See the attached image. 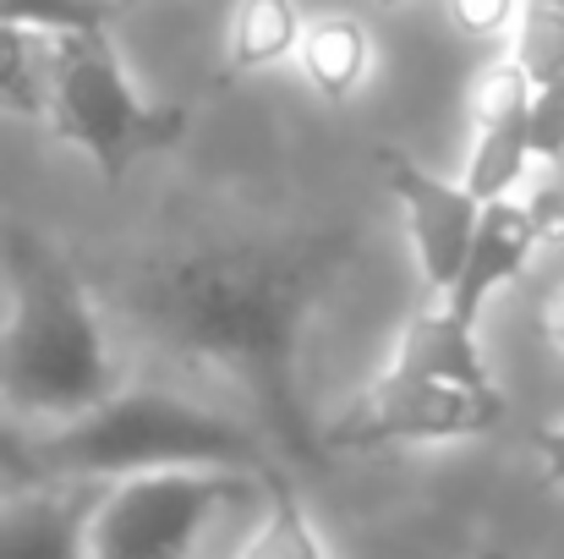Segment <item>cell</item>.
<instances>
[{
	"label": "cell",
	"mask_w": 564,
	"mask_h": 559,
	"mask_svg": "<svg viewBox=\"0 0 564 559\" xmlns=\"http://www.w3.org/2000/svg\"><path fill=\"white\" fill-rule=\"evenodd\" d=\"M449 17L466 39H499L510 22H521L516 0H449Z\"/></svg>",
	"instance_id": "cell-19"
},
{
	"label": "cell",
	"mask_w": 564,
	"mask_h": 559,
	"mask_svg": "<svg viewBox=\"0 0 564 559\" xmlns=\"http://www.w3.org/2000/svg\"><path fill=\"white\" fill-rule=\"evenodd\" d=\"M527 208H532L538 241H564V192L560 186H543L538 197H527Z\"/></svg>",
	"instance_id": "cell-21"
},
{
	"label": "cell",
	"mask_w": 564,
	"mask_h": 559,
	"mask_svg": "<svg viewBox=\"0 0 564 559\" xmlns=\"http://www.w3.org/2000/svg\"><path fill=\"white\" fill-rule=\"evenodd\" d=\"M538 455H543V483L549 488H560L564 483V422H554V428H538Z\"/></svg>",
	"instance_id": "cell-22"
},
{
	"label": "cell",
	"mask_w": 564,
	"mask_h": 559,
	"mask_svg": "<svg viewBox=\"0 0 564 559\" xmlns=\"http://www.w3.org/2000/svg\"><path fill=\"white\" fill-rule=\"evenodd\" d=\"M378 6H411V0H378Z\"/></svg>",
	"instance_id": "cell-25"
},
{
	"label": "cell",
	"mask_w": 564,
	"mask_h": 559,
	"mask_svg": "<svg viewBox=\"0 0 564 559\" xmlns=\"http://www.w3.org/2000/svg\"><path fill=\"white\" fill-rule=\"evenodd\" d=\"M510 61L527 72L532 88L564 83V0H527L521 6Z\"/></svg>",
	"instance_id": "cell-16"
},
{
	"label": "cell",
	"mask_w": 564,
	"mask_h": 559,
	"mask_svg": "<svg viewBox=\"0 0 564 559\" xmlns=\"http://www.w3.org/2000/svg\"><path fill=\"white\" fill-rule=\"evenodd\" d=\"M302 72L307 83L324 94V99H351L368 77V61H373V44H368V28L357 17H318L307 33H302Z\"/></svg>",
	"instance_id": "cell-12"
},
{
	"label": "cell",
	"mask_w": 564,
	"mask_h": 559,
	"mask_svg": "<svg viewBox=\"0 0 564 559\" xmlns=\"http://www.w3.org/2000/svg\"><path fill=\"white\" fill-rule=\"evenodd\" d=\"M99 494L88 483L33 488L17 505H0V559H88V522Z\"/></svg>",
	"instance_id": "cell-10"
},
{
	"label": "cell",
	"mask_w": 564,
	"mask_h": 559,
	"mask_svg": "<svg viewBox=\"0 0 564 559\" xmlns=\"http://www.w3.org/2000/svg\"><path fill=\"white\" fill-rule=\"evenodd\" d=\"M510 417L499 384L471 389L449 378H416V373H383L373 389H362L335 422H324V455L335 450H383V444H438V439H471Z\"/></svg>",
	"instance_id": "cell-6"
},
{
	"label": "cell",
	"mask_w": 564,
	"mask_h": 559,
	"mask_svg": "<svg viewBox=\"0 0 564 559\" xmlns=\"http://www.w3.org/2000/svg\"><path fill=\"white\" fill-rule=\"evenodd\" d=\"M527 116H532V83L516 61H499L477 88V116H471L477 132H471V160H466V192L482 208L510 197L521 171L532 165Z\"/></svg>",
	"instance_id": "cell-8"
},
{
	"label": "cell",
	"mask_w": 564,
	"mask_h": 559,
	"mask_svg": "<svg viewBox=\"0 0 564 559\" xmlns=\"http://www.w3.org/2000/svg\"><path fill=\"white\" fill-rule=\"evenodd\" d=\"M263 483H269V516H263V527L247 538V549L236 559H329L318 533H313V522H307L302 494L291 488V477L269 466Z\"/></svg>",
	"instance_id": "cell-15"
},
{
	"label": "cell",
	"mask_w": 564,
	"mask_h": 559,
	"mask_svg": "<svg viewBox=\"0 0 564 559\" xmlns=\"http://www.w3.org/2000/svg\"><path fill=\"white\" fill-rule=\"evenodd\" d=\"M378 165H383V182H389L400 214H405V230H411L422 280L438 297H449V286L460 280V269L471 258V236H477L482 203L466 192V182H444V176L422 171L400 149H378Z\"/></svg>",
	"instance_id": "cell-7"
},
{
	"label": "cell",
	"mask_w": 564,
	"mask_h": 559,
	"mask_svg": "<svg viewBox=\"0 0 564 559\" xmlns=\"http://www.w3.org/2000/svg\"><path fill=\"white\" fill-rule=\"evenodd\" d=\"M302 17L296 0H241L236 22H230V50H225V77H247L263 72L274 61H285L291 50H302Z\"/></svg>",
	"instance_id": "cell-13"
},
{
	"label": "cell",
	"mask_w": 564,
	"mask_h": 559,
	"mask_svg": "<svg viewBox=\"0 0 564 559\" xmlns=\"http://www.w3.org/2000/svg\"><path fill=\"white\" fill-rule=\"evenodd\" d=\"M527 143H532V160H543V165H564V83L532 88Z\"/></svg>",
	"instance_id": "cell-18"
},
{
	"label": "cell",
	"mask_w": 564,
	"mask_h": 559,
	"mask_svg": "<svg viewBox=\"0 0 564 559\" xmlns=\"http://www.w3.org/2000/svg\"><path fill=\"white\" fill-rule=\"evenodd\" d=\"M50 66H55V39L50 33L0 28V110L50 116Z\"/></svg>",
	"instance_id": "cell-14"
},
{
	"label": "cell",
	"mask_w": 564,
	"mask_h": 559,
	"mask_svg": "<svg viewBox=\"0 0 564 559\" xmlns=\"http://www.w3.org/2000/svg\"><path fill=\"white\" fill-rule=\"evenodd\" d=\"M0 252L11 286V313L0 324V406L66 428L116 400L121 368L72 258L22 225L0 236Z\"/></svg>",
	"instance_id": "cell-2"
},
{
	"label": "cell",
	"mask_w": 564,
	"mask_h": 559,
	"mask_svg": "<svg viewBox=\"0 0 564 559\" xmlns=\"http://www.w3.org/2000/svg\"><path fill=\"white\" fill-rule=\"evenodd\" d=\"M39 466L72 483L143 477V472H258V477L269 472L252 433L171 389H121L99 411L44 439Z\"/></svg>",
	"instance_id": "cell-3"
},
{
	"label": "cell",
	"mask_w": 564,
	"mask_h": 559,
	"mask_svg": "<svg viewBox=\"0 0 564 559\" xmlns=\"http://www.w3.org/2000/svg\"><path fill=\"white\" fill-rule=\"evenodd\" d=\"M477 559H510V555H499V549H482V555H477Z\"/></svg>",
	"instance_id": "cell-24"
},
{
	"label": "cell",
	"mask_w": 564,
	"mask_h": 559,
	"mask_svg": "<svg viewBox=\"0 0 564 559\" xmlns=\"http://www.w3.org/2000/svg\"><path fill=\"white\" fill-rule=\"evenodd\" d=\"M543 324H549V335H554V346H560V352H564V291H560V297H554V302H549V319H543Z\"/></svg>",
	"instance_id": "cell-23"
},
{
	"label": "cell",
	"mask_w": 564,
	"mask_h": 559,
	"mask_svg": "<svg viewBox=\"0 0 564 559\" xmlns=\"http://www.w3.org/2000/svg\"><path fill=\"white\" fill-rule=\"evenodd\" d=\"M132 0H0V28H28V33H105L110 17H121Z\"/></svg>",
	"instance_id": "cell-17"
},
{
	"label": "cell",
	"mask_w": 564,
	"mask_h": 559,
	"mask_svg": "<svg viewBox=\"0 0 564 559\" xmlns=\"http://www.w3.org/2000/svg\"><path fill=\"white\" fill-rule=\"evenodd\" d=\"M357 247L351 225L182 241L138 264L121 313L171 357L236 384L291 455L318 461L324 428L302 406L296 346Z\"/></svg>",
	"instance_id": "cell-1"
},
{
	"label": "cell",
	"mask_w": 564,
	"mask_h": 559,
	"mask_svg": "<svg viewBox=\"0 0 564 559\" xmlns=\"http://www.w3.org/2000/svg\"><path fill=\"white\" fill-rule=\"evenodd\" d=\"M0 472L11 477V483H28V488H39L44 483V466H39V450L11 428V417L0 411Z\"/></svg>",
	"instance_id": "cell-20"
},
{
	"label": "cell",
	"mask_w": 564,
	"mask_h": 559,
	"mask_svg": "<svg viewBox=\"0 0 564 559\" xmlns=\"http://www.w3.org/2000/svg\"><path fill=\"white\" fill-rule=\"evenodd\" d=\"M187 105H143L116 61L110 33H66L55 39L50 66V132L72 149H83L110 186L127 182V171L143 154L176 149L187 138Z\"/></svg>",
	"instance_id": "cell-4"
},
{
	"label": "cell",
	"mask_w": 564,
	"mask_h": 559,
	"mask_svg": "<svg viewBox=\"0 0 564 559\" xmlns=\"http://www.w3.org/2000/svg\"><path fill=\"white\" fill-rule=\"evenodd\" d=\"M538 247H543V241H538V225H532V208H527V203H516V197L488 203L482 219H477V236H471V258H466L460 280L449 286V297H444L438 308H444L455 324L477 330L488 297L505 291L510 280H521Z\"/></svg>",
	"instance_id": "cell-9"
},
{
	"label": "cell",
	"mask_w": 564,
	"mask_h": 559,
	"mask_svg": "<svg viewBox=\"0 0 564 559\" xmlns=\"http://www.w3.org/2000/svg\"><path fill=\"white\" fill-rule=\"evenodd\" d=\"M247 494L241 472H143L99 494L88 559H187L208 516Z\"/></svg>",
	"instance_id": "cell-5"
},
{
	"label": "cell",
	"mask_w": 564,
	"mask_h": 559,
	"mask_svg": "<svg viewBox=\"0 0 564 559\" xmlns=\"http://www.w3.org/2000/svg\"><path fill=\"white\" fill-rule=\"evenodd\" d=\"M394 373H416V378H449V384H471V389H494V373L477 352V330L455 324L444 308L411 319V330L400 335Z\"/></svg>",
	"instance_id": "cell-11"
}]
</instances>
